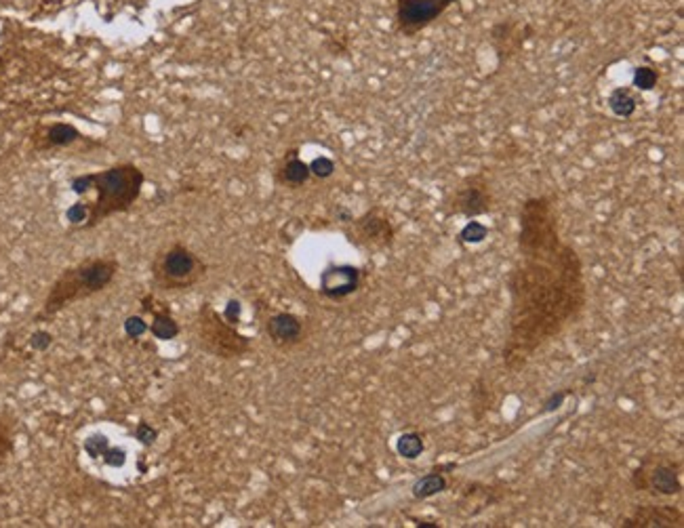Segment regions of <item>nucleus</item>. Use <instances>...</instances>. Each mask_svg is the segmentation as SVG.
Returning <instances> with one entry per match:
<instances>
[{
    "label": "nucleus",
    "mask_w": 684,
    "mask_h": 528,
    "mask_svg": "<svg viewBox=\"0 0 684 528\" xmlns=\"http://www.w3.org/2000/svg\"><path fill=\"white\" fill-rule=\"evenodd\" d=\"M455 3L459 0H394L396 28L411 38L434 24Z\"/></svg>",
    "instance_id": "0eeeda50"
},
{
    "label": "nucleus",
    "mask_w": 684,
    "mask_h": 528,
    "mask_svg": "<svg viewBox=\"0 0 684 528\" xmlns=\"http://www.w3.org/2000/svg\"><path fill=\"white\" fill-rule=\"evenodd\" d=\"M451 213L463 215L468 219L487 215L493 206V196L484 175H472L459 183L453 198L449 200Z\"/></svg>",
    "instance_id": "6e6552de"
},
{
    "label": "nucleus",
    "mask_w": 684,
    "mask_h": 528,
    "mask_svg": "<svg viewBox=\"0 0 684 528\" xmlns=\"http://www.w3.org/2000/svg\"><path fill=\"white\" fill-rule=\"evenodd\" d=\"M263 329L276 348H293L303 339V322L299 316H295L291 312L272 314L265 320Z\"/></svg>",
    "instance_id": "ddd939ff"
},
{
    "label": "nucleus",
    "mask_w": 684,
    "mask_h": 528,
    "mask_svg": "<svg viewBox=\"0 0 684 528\" xmlns=\"http://www.w3.org/2000/svg\"><path fill=\"white\" fill-rule=\"evenodd\" d=\"M363 285V270L348 263H330L320 272V295L330 301H341L354 295Z\"/></svg>",
    "instance_id": "9d476101"
},
{
    "label": "nucleus",
    "mask_w": 684,
    "mask_h": 528,
    "mask_svg": "<svg viewBox=\"0 0 684 528\" xmlns=\"http://www.w3.org/2000/svg\"><path fill=\"white\" fill-rule=\"evenodd\" d=\"M657 80H659L657 70H652L648 66H638L634 70V80L631 83H634V87L638 91H650V89H655L657 87Z\"/></svg>",
    "instance_id": "412c9836"
},
{
    "label": "nucleus",
    "mask_w": 684,
    "mask_h": 528,
    "mask_svg": "<svg viewBox=\"0 0 684 528\" xmlns=\"http://www.w3.org/2000/svg\"><path fill=\"white\" fill-rule=\"evenodd\" d=\"M221 316H223L230 324L238 327L240 320H242V304H240L238 299H230V301L225 304V310H223Z\"/></svg>",
    "instance_id": "c756f323"
},
{
    "label": "nucleus",
    "mask_w": 684,
    "mask_h": 528,
    "mask_svg": "<svg viewBox=\"0 0 684 528\" xmlns=\"http://www.w3.org/2000/svg\"><path fill=\"white\" fill-rule=\"evenodd\" d=\"M350 225L354 229L352 242L356 244L371 246V248H390L394 244L396 229L379 208H371L365 215L354 217Z\"/></svg>",
    "instance_id": "1a4fd4ad"
},
{
    "label": "nucleus",
    "mask_w": 684,
    "mask_h": 528,
    "mask_svg": "<svg viewBox=\"0 0 684 528\" xmlns=\"http://www.w3.org/2000/svg\"><path fill=\"white\" fill-rule=\"evenodd\" d=\"M133 436H135V440H137L139 444H144V446H152V444L158 440V429H156L152 423H148V421H139V423L135 425Z\"/></svg>",
    "instance_id": "bb28decb"
},
{
    "label": "nucleus",
    "mask_w": 684,
    "mask_h": 528,
    "mask_svg": "<svg viewBox=\"0 0 684 528\" xmlns=\"http://www.w3.org/2000/svg\"><path fill=\"white\" fill-rule=\"evenodd\" d=\"M520 263L508 278L510 335L503 362L510 371L573 322L585 306L581 259L560 240L554 202L531 196L520 206Z\"/></svg>",
    "instance_id": "f257e3e1"
},
{
    "label": "nucleus",
    "mask_w": 684,
    "mask_h": 528,
    "mask_svg": "<svg viewBox=\"0 0 684 528\" xmlns=\"http://www.w3.org/2000/svg\"><path fill=\"white\" fill-rule=\"evenodd\" d=\"M335 219L341 221V223H352L354 215H352L348 208H344V206H337V208H335Z\"/></svg>",
    "instance_id": "2f4dec72"
},
{
    "label": "nucleus",
    "mask_w": 684,
    "mask_h": 528,
    "mask_svg": "<svg viewBox=\"0 0 684 528\" xmlns=\"http://www.w3.org/2000/svg\"><path fill=\"white\" fill-rule=\"evenodd\" d=\"M487 236H489V227L484 223H480V221H468L461 227V231H459L457 238L463 244H480Z\"/></svg>",
    "instance_id": "aec40b11"
},
{
    "label": "nucleus",
    "mask_w": 684,
    "mask_h": 528,
    "mask_svg": "<svg viewBox=\"0 0 684 528\" xmlns=\"http://www.w3.org/2000/svg\"><path fill=\"white\" fill-rule=\"evenodd\" d=\"M83 139V133L70 124V122H53L45 127L41 135V143H36L39 150H53V148H68Z\"/></svg>",
    "instance_id": "2eb2a0df"
},
{
    "label": "nucleus",
    "mask_w": 684,
    "mask_h": 528,
    "mask_svg": "<svg viewBox=\"0 0 684 528\" xmlns=\"http://www.w3.org/2000/svg\"><path fill=\"white\" fill-rule=\"evenodd\" d=\"M146 183V173L133 162H118L97 173H85L70 179V190L76 196L95 192L97 198L91 202V213L81 229H93L108 217L127 213L139 200Z\"/></svg>",
    "instance_id": "f03ea898"
},
{
    "label": "nucleus",
    "mask_w": 684,
    "mask_h": 528,
    "mask_svg": "<svg viewBox=\"0 0 684 528\" xmlns=\"http://www.w3.org/2000/svg\"><path fill=\"white\" fill-rule=\"evenodd\" d=\"M449 467L455 469V463H449V465H445V467H436V469H432L430 473H426L424 478H419V480L413 484V497H415L417 501H421V499H430V497H434V494H438V492H445L447 486H449V482H447V478H445L442 471L449 469Z\"/></svg>",
    "instance_id": "dca6fc26"
},
{
    "label": "nucleus",
    "mask_w": 684,
    "mask_h": 528,
    "mask_svg": "<svg viewBox=\"0 0 684 528\" xmlns=\"http://www.w3.org/2000/svg\"><path fill=\"white\" fill-rule=\"evenodd\" d=\"M15 440H13V429L11 425L0 417V463H5L9 455L13 452Z\"/></svg>",
    "instance_id": "5701e85b"
},
{
    "label": "nucleus",
    "mask_w": 684,
    "mask_h": 528,
    "mask_svg": "<svg viewBox=\"0 0 684 528\" xmlns=\"http://www.w3.org/2000/svg\"><path fill=\"white\" fill-rule=\"evenodd\" d=\"M152 312H154V310H152ZM150 333H152L154 339H158V341H171V339L179 337L181 327L177 324V320H175L167 310H162V312H154V320H152V324H150Z\"/></svg>",
    "instance_id": "a211bd4d"
},
{
    "label": "nucleus",
    "mask_w": 684,
    "mask_h": 528,
    "mask_svg": "<svg viewBox=\"0 0 684 528\" xmlns=\"http://www.w3.org/2000/svg\"><path fill=\"white\" fill-rule=\"evenodd\" d=\"M535 30L529 24H520L516 20H503L491 28V45L499 57V62H508L520 53L524 43L533 38Z\"/></svg>",
    "instance_id": "9b49d317"
},
{
    "label": "nucleus",
    "mask_w": 684,
    "mask_h": 528,
    "mask_svg": "<svg viewBox=\"0 0 684 528\" xmlns=\"http://www.w3.org/2000/svg\"><path fill=\"white\" fill-rule=\"evenodd\" d=\"M196 341L202 352L221 360L242 358L251 352V337L242 335L238 327L230 324L209 301H204L196 316Z\"/></svg>",
    "instance_id": "39448f33"
},
{
    "label": "nucleus",
    "mask_w": 684,
    "mask_h": 528,
    "mask_svg": "<svg viewBox=\"0 0 684 528\" xmlns=\"http://www.w3.org/2000/svg\"><path fill=\"white\" fill-rule=\"evenodd\" d=\"M631 486L636 490H644L657 497H673L680 494V469L669 459L644 457L638 469L631 473Z\"/></svg>",
    "instance_id": "423d86ee"
},
{
    "label": "nucleus",
    "mask_w": 684,
    "mask_h": 528,
    "mask_svg": "<svg viewBox=\"0 0 684 528\" xmlns=\"http://www.w3.org/2000/svg\"><path fill=\"white\" fill-rule=\"evenodd\" d=\"M28 343H30V348L36 350V352H47V350L53 345V335H51L49 331H45V329H39V331H34V333L30 335Z\"/></svg>",
    "instance_id": "cd10ccee"
},
{
    "label": "nucleus",
    "mask_w": 684,
    "mask_h": 528,
    "mask_svg": "<svg viewBox=\"0 0 684 528\" xmlns=\"http://www.w3.org/2000/svg\"><path fill=\"white\" fill-rule=\"evenodd\" d=\"M682 511L673 505H638L629 515L621 520L623 528H663V526H682Z\"/></svg>",
    "instance_id": "f8f14e48"
},
{
    "label": "nucleus",
    "mask_w": 684,
    "mask_h": 528,
    "mask_svg": "<svg viewBox=\"0 0 684 528\" xmlns=\"http://www.w3.org/2000/svg\"><path fill=\"white\" fill-rule=\"evenodd\" d=\"M309 164L299 158V148L286 150L274 171V181L284 187H301L309 181Z\"/></svg>",
    "instance_id": "4468645a"
},
{
    "label": "nucleus",
    "mask_w": 684,
    "mask_h": 528,
    "mask_svg": "<svg viewBox=\"0 0 684 528\" xmlns=\"http://www.w3.org/2000/svg\"><path fill=\"white\" fill-rule=\"evenodd\" d=\"M0 70H3V57H0Z\"/></svg>",
    "instance_id": "72a5a7b5"
},
{
    "label": "nucleus",
    "mask_w": 684,
    "mask_h": 528,
    "mask_svg": "<svg viewBox=\"0 0 684 528\" xmlns=\"http://www.w3.org/2000/svg\"><path fill=\"white\" fill-rule=\"evenodd\" d=\"M417 526L419 528H438V524H434V522H421V520H417Z\"/></svg>",
    "instance_id": "473e14b6"
},
{
    "label": "nucleus",
    "mask_w": 684,
    "mask_h": 528,
    "mask_svg": "<svg viewBox=\"0 0 684 528\" xmlns=\"http://www.w3.org/2000/svg\"><path fill=\"white\" fill-rule=\"evenodd\" d=\"M108 446H110V440L104 434H91L85 440V450L91 459H102V455L106 452Z\"/></svg>",
    "instance_id": "a878e982"
},
{
    "label": "nucleus",
    "mask_w": 684,
    "mask_h": 528,
    "mask_svg": "<svg viewBox=\"0 0 684 528\" xmlns=\"http://www.w3.org/2000/svg\"><path fill=\"white\" fill-rule=\"evenodd\" d=\"M309 164V173H312V177H316V179H328V177H333V173H335V162H333V158H328V156H316L312 162H307Z\"/></svg>",
    "instance_id": "b1692460"
},
{
    "label": "nucleus",
    "mask_w": 684,
    "mask_h": 528,
    "mask_svg": "<svg viewBox=\"0 0 684 528\" xmlns=\"http://www.w3.org/2000/svg\"><path fill=\"white\" fill-rule=\"evenodd\" d=\"M207 263L186 244L173 242L156 252L150 266L152 285L162 293H181L204 280Z\"/></svg>",
    "instance_id": "20e7f679"
},
{
    "label": "nucleus",
    "mask_w": 684,
    "mask_h": 528,
    "mask_svg": "<svg viewBox=\"0 0 684 528\" xmlns=\"http://www.w3.org/2000/svg\"><path fill=\"white\" fill-rule=\"evenodd\" d=\"M424 448H426L424 438H421L417 431H407V434H403V436L396 440V452H398L403 459H409V461L417 459V457L424 452Z\"/></svg>",
    "instance_id": "6ab92c4d"
},
{
    "label": "nucleus",
    "mask_w": 684,
    "mask_h": 528,
    "mask_svg": "<svg viewBox=\"0 0 684 528\" xmlns=\"http://www.w3.org/2000/svg\"><path fill=\"white\" fill-rule=\"evenodd\" d=\"M608 110L619 118H629L638 110V99L634 97L629 87H619L608 95Z\"/></svg>",
    "instance_id": "f3484780"
},
{
    "label": "nucleus",
    "mask_w": 684,
    "mask_h": 528,
    "mask_svg": "<svg viewBox=\"0 0 684 528\" xmlns=\"http://www.w3.org/2000/svg\"><path fill=\"white\" fill-rule=\"evenodd\" d=\"M89 213H91V204L78 200V202H74L72 206H68V211H66V221H68L74 229H81V227L87 223Z\"/></svg>",
    "instance_id": "4be33fe9"
},
{
    "label": "nucleus",
    "mask_w": 684,
    "mask_h": 528,
    "mask_svg": "<svg viewBox=\"0 0 684 528\" xmlns=\"http://www.w3.org/2000/svg\"><path fill=\"white\" fill-rule=\"evenodd\" d=\"M118 268L120 266L116 257H97V259H85L78 266L64 270L57 276V280L51 285L49 295L43 304V312L36 316V320L51 318L62 310H66L68 306L106 291L116 278Z\"/></svg>",
    "instance_id": "7ed1b4c3"
},
{
    "label": "nucleus",
    "mask_w": 684,
    "mask_h": 528,
    "mask_svg": "<svg viewBox=\"0 0 684 528\" xmlns=\"http://www.w3.org/2000/svg\"><path fill=\"white\" fill-rule=\"evenodd\" d=\"M102 459H104V463L106 465H110V467H123L125 463H127V452H125V448H120V446H108L106 448V452L102 455Z\"/></svg>",
    "instance_id": "c85d7f7f"
},
{
    "label": "nucleus",
    "mask_w": 684,
    "mask_h": 528,
    "mask_svg": "<svg viewBox=\"0 0 684 528\" xmlns=\"http://www.w3.org/2000/svg\"><path fill=\"white\" fill-rule=\"evenodd\" d=\"M564 398H566V392L562 390V392H554L545 402H543V408H541V413H552V411H556V408H560L562 406V402H564Z\"/></svg>",
    "instance_id": "7c9ffc66"
},
{
    "label": "nucleus",
    "mask_w": 684,
    "mask_h": 528,
    "mask_svg": "<svg viewBox=\"0 0 684 528\" xmlns=\"http://www.w3.org/2000/svg\"><path fill=\"white\" fill-rule=\"evenodd\" d=\"M125 335L129 337V339H133V341H137V339H141L146 333H150V324L141 318V316H129L127 320H125Z\"/></svg>",
    "instance_id": "393cba45"
}]
</instances>
